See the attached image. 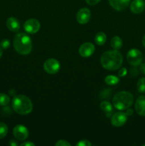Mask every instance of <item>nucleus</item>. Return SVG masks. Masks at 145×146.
Here are the masks:
<instances>
[{"label": "nucleus", "mask_w": 145, "mask_h": 146, "mask_svg": "<svg viewBox=\"0 0 145 146\" xmlns=\"http://www.w3.org/2000/svg\"><path fill=\"white\" fill-rule=\"evenodd\" d=\"M9 94L10 96H16V91H14V89H11V90H10L9 92Z\"/></svg>", "instance_id": "obj_32"}, {"label": "nucleus", "mask_w": 145, "mask_h": 146, "mask_svg": "<svg viewBox=\"0 0 145 146\" xmlns=\"http://www.w3.org/2000/svg\"><path fill=\"white\" fill-rule=\"evenodd\" d=\"M134 108L136 113L145 116V96H141L136 99Z\"/></svg>", "instance_id": "obj_14"}, {"label": "nucleus", "mask_w": 145, "mask_h": 146, "mask_svg": "<svg viewBox=\"0 0 145 146\" xmlns=\"http://www.w3.org/2000/svg\"><path fill=\"white\" fill-rule=\"evenodd\" d=\"M130 0H109V4L112 8L117 11L126 9L129 5Z\"/></svg>", "instance_id": "obj_12"}, {"label": "nucleus", "mask_w": 145, "mask_h": 146, "mask_svg": "<svg viewBox=\"0 0 145 146\" xmlns=\"http://www.w3.org/2000/svg\"><path fill=\"white\" fill-rule=\"evenodd\" d=\"M100 108L102 110V111L105 113V115H106V116L107 117V118L111 117L112 111H113V107H112V105L109 102V101H103L102 102H101Z\"/></svg>", "instance_id": "obj_16"}, {"label": "nucleus", "mask_w": 145, "mask_h": 146, "mask_svg": "<svg viewBox=\"0 0 145 146\" xmlns=\"http://www.w3.org/2000/svg\"><path fill=\"white\" fill-rule=\"evenodd\" d=\"M106 40L107 36L104 32H98L95 36V41L98 46L104 45Z\"/></svg>", "instance_id": "obj_18"}, {"label": "nucleus", "mask_w": 145, "mask_h": 146, "mask_svg": "<svg viewBox=\"0 0 145 146\" xmlns=\"http://www.w3.org/2000/svg\"><path fill=\"white\" fill-rule=\"evenodd\" d=\"M9 46H10V41L9 39H7V38L3 39L2 41H1V43H0V47H1L2 49L6 50L7 49Z\"/></svg>", "instance_id": "obj_23"}, {"label": "nucleus", "mask_w": 145, "mask_h": 146, "mask_svg": "<svg viewBox=\"0 0 145 146\" xmlns=\"http://www.w3.org/2000/svg\"><path fill=\"white\" fill-rule=\"evenodd\" d=\"M143 146H145V144H144V145H143Z\"/></svg>", "instance_id": "obj_35"}, {"label": "nucleus", "mask_w": 145, "mask_h": 146, "mask_svg": "<svg viewBox=\"0 0 145 146\" xmlns=\"http://www.w3.org/2000/svg\"><path fill=\"white\" fill-rule=\"evenodd\" d=\"M2 54H3V51H2V48L0 47V58L1 57V56H2Z\"/></svg>", "instance_id": "obj_34"}, {"label": "nucleus", "mask_w": 145, "mask_h": 146, "mask_svg": "<svg viewBox=\"0 0 145 146\" xmlns=\"http://www.w3.org/2000/svg\"><path fill=\"white\" fill-rule=\"evenodd\" d=\"M95 47L93 44L90 42H85L82 44L79 48L80 55L84 58H88L94 54Z\"/></svg>", "instance_id": "obj_10"}, {"label": "nucleus", "mask_w": 145, "mask_h": 146, "mask_svg": "<svg viewBox=\"0 0 145 146\" xmlns=\"http://www.w3.org/2000/svg\"><path fill=\"white\" fill-rule=\"evenodd\" d=\"M13 135L18 141H25L29 135L28 128L23 125H17L13 129Z\"/></svg>", "instance_id": "obj_8"}, {"label": "nucleus", "mask_w": 145, "mask_h": 146, "mask_svg": "<svg viewBox=\"0 0 145 146\" xmlns=\"http://www.w3.org/2000/svg\"><path fill=\"white\" fill-rule=\"evenodd\" d=\"M21 146H35V144L32 142H24L21 144Z\"/></svg>", "instance_id": "obj_30"}, {"label": "nucleus", "mask_w": 145, "mask_h": 146, "mask_svg": "<svg viewBox=\"0 0 145 146\" xmlns=\"http://www.w3.org/2000/svg\"><path fill=\"white\" fill-rule=\"evenodd\" d=\"M127 74V70L126 68H122L119 71H118V76L119 77H124Z\"/></svg>", "instance_id": "obj_26"}, {"label": "nucleus", "mask_w": 145, "mask_h": 146, "mask_svg": "<svg viewBox=\"0 0 145 146\" xmlns=\"http://www.w3.org/2000/svg\"><path fill=\"white\" fill-rule=\"evenodd\" d=\"M100 1L101 0H85L87 4H89V5L90 6L96 5V4H98Z\"/></svg>", "instance_id": "obj_27"}, {"label": "nucleus", "mask_w": 145, "mask_h": 146, "mask_svg": "<svg viewBox=\"0 0 145 146\" xmlns=\"http://www.w3.org/2000/svg\"><path fill=\"white\" fill-rule=\"evenodd\" d=\"M55 146H71V144L65 140H59L55 143Z\"/></svg>", "instance_id": "obj_24"}, {"label": "nucleus", "mask_w": 145, "mask_h": 146, "mask_svg": "<svg viewBox=\"0 0 145 146\" xmlns=\"http://www.w3.org/2000/svg\"><path fill=\"white\" fill-rule=\"evenodd\" d=\"M142 44H143L144 47L145 48V35L144 36L143 38H142Z\"/></svg>", "instance_id": "obj_33"}, {"label": "nucleus", "mask_w": 145, "mask_h": 146, "mask_svg": "<svg viewBox=\"0 0 145 146\" xmlns=\"http://www.w3.org/2000/svg\"><path fill=\"white\" fill-rule=\"evenodd\" d=\"M105 81L107 85L113 86L116 85L119 82V78L117 76L114 75H109L105 77Z\"/></svg>", "instance_id": "obj_19"}, {"label": "nucleus", "mask_w": 145, "mask_h": 146, "mask_svg": "<svg viewBox=\"0 0 145 146\" xmlns=\"http://www.w3.org/2000/svg\"><path fill=\"white\" fill-rule=\"evenodd\" d=\"M11 106L14 111L20 115L29 114L33 110V104L30 98L21 94L14 96Z\"/></svg>", "instance_id": "obj_3"}, {"label": "nucleus", "mask_w": 145, "mask_h": 146, "mask_svg": "<svg viewBox=\"0 0 145 146\" xmlns=\"http://www.w3.org/2000/svg\"><path fill=\"white\" fill-rule=\"evenodd\" d=\"M8 133V127L4 123H0V140L3 139Z\"/></svg>", "instance_id": "obj_22"}, {"label": "nucleus", "mask_w": 145, "mask_h": 146, "mask_svg": "<svg viewBox=\"0 0 145 146\" xmlns=\"http://www.w3.org/2000/svg\"><path fill=\"white\" fill-rule=\"evenodd\" d=\"M134 103V96L129 91H120L114 96L112 104L117 109L124 111L130 108Z\"/></svg>", "instance_id": "obj_4"}, {"label": "nucleus", "mask_w": 145, "mask_h": 146, "mask_svg": "<svg viewBox=\"0 0 145 146\" xmlns=\"http://www.w3.org/2000/svg\"><path fill=\"white\" fill-rule=\"evenodd\" d=\"M110 46L113 49L119 50L122 46V40L118 36H115L111 39Z\"/></svg>", "instance_id": "obj_17"}, {"label": "nucleus", "mask_w": 145, "mask_h": 146, "mask_svg": "<svg viewBox=\"0 0 145 146\" xmlns=\"http://www.w3.org/2000/svg\"><path fill=\"white\" fill-rule=\"evenodd\" d=\"M123 63V56L118 50L105 51L100 57V64L104 68L109 71H116Z\"/></svg>", "instance_id": "obj_1"}, {"label": "nucleus", "mask_w": 145, "mask_h": 146, "mask_svg": "<svg viewBox=\"0 0 145 146\" xmlns=\"http://www.w3.org/2000/svg\"><path fill=\"white\" fill-rule=\"evenodd\" d=\"M7 27L11 31L16 32L20 29V23L17 19L14 17H9L7 20Z\"/></svg>", "instance_id": "obj_15"}, {"label": "nucleus", "mask_w": 145, "mask_h": 146, "mask_svg": "<svg viewBox=\"0 0 145 146\" xmlns=\"http://www.w3.org/2000/svg\"><path fill=\"white\" fill-rule=\"evenodd\" d=\"M127 59L130 65L133 66H138L143 61V55L137 48H132L127 54Z\"/></svg>", "instance_id": "obj_5"}, {"label": "nucleus", "mask_w": 145, "mask_h": 146, "mask_svg": "<svg viewBox=\"0 0 145 146\" xmlns=\"http://www.w3.org/2000/svg\"><path fill=\"white\" fill-rule=\"evenodd\" d=\"M91 17V12L88 8H82L78 11L76 15V20L79 24H85L90 21Z\"/></svg>", "instance_id": "obj_11"}, {"label": "nucleus", "mask_w": 145, "mask_h": 146, "mask_svg": "<svg viewBox=\"0 0 145 146\" xmlns=\"http://www.w3.org/2000/svg\"><path fill=\"white\" fill-rule=\"evenodd\" d=\"M140 67H139V70H140V72L142 73V74H144L145 75V63L144 64H141Z\"/></svg>", "instance_id": "obj_28"}, {"label": "nucleus", "mask_w": 145, "mask_h": 146, "mask_svg": "<svg viewBox=\"0 0 145 146\" xmlns=\"http://www.w3.org/2000/svg\"><path fill=\"white\" fill-rule=\"evenodd\" d=\"M61 64L55 58H48L44 62V69L47 74H55L59 71Z\"/></svg>", "instance_id": "obj_6"}, {"label": "nucleus", "mask_w": 145, "mask_h": 146, "mask_svg": "<svg viewBox=\"0 0 145 146\" xmlns=\"http://www.w3.org/2000/svg\"><path fill=\"white\" fill-rule=\"evenodd\" d=\"M127 115L124 112H117L111 117V124L115 127H121L126 123Z\"/></svg>", "instance_id": "obj_9"}, {"label": "nucleus", "mask_w": 145, "mask_h": 146, "mask_svg": "<svg viewBox=\"0 0 145 146\" xmlns=\"http://www.w3.org/2000/svg\"><path fill=\"white\" fill-rule=\"evenodd\" d=\"M137 91L141 94L145 93V78H141L138 80L137 84H136Z\"/></svg>", "instance_id": "obj_20"}, {"label": "nucleus", "mask_w": 145, "mask_h": 146, "mask_svg": "<svg viewBox=\"0 0 145 146\" xmlns=\"http://www.w3.org/2000/svg\"><path fill=\"white\" fill-rule=\"evenodd\" d=\"M14 48L20 55H28L32 50V41L29 36L24 33H19L14 39Z\"/></svg>", "instance_id": "obj_2"}, {"label": "nucleus", "mask_w": 145, "mask_h": 146, "mask_svg": "<svg viewBox=\"0 0 145 146\" xmlns=\"http://www.w3.org/2000/svg\"><path fill=\"white\" fill-rule=\"evenodd\" d=\"M144 9L145 3L143 0H133L130 4V10L134 14H141Z\"/></svg>", "instance_id": "obj_13"}, {"label": "nucleus", "mask_w": 145, "mask_h": 146, "mask_svg": "<svg viewBox=\"0 0 145 146\" xmlns=\"http://www.w3.org/2000/svg\"><path fill=\"white\" fill-rule=\"evenodd\" d=\"M92 144L88 140H81L76 143V146H91Z\"/></svg>", "instance_id": "obj_25"}, {"label": "nucleus", "mask_w": 145, "mask_h": 146, "mask_svg": "<svg viewBox=\"0 0 145 146\" xmlns=\"http://www.w3.org/2000/svg\"><path fill=\"white\" fill-rule=\"evenodd\" d=\"M41 28V24L38 20L36 19H29L25 21L24 24V29L28 34H36L39 31Z\"/></svg>", "instance_id": "obj_7"}, {"label": "nucleus", "mask_w": 145, "mask_h": 146, "mask_svg": "<svg viewBox=\"0 0 145 146\" xmlns=\"http://www.w3.org/2000/svg\"><path fill=\"white\" fill-rule=\"evenodd\" d=\"M9 145L11 146H17L18 145V143L14 140H11V141L9 142Z\"/></svg>", "instance_id": "obj_31"}, {"label": "nucleus", "mask_w": 145, "mask_h": 146, "mask_svg": "<svg viewBox=\"0 0 145 146\" xmlns=\"http://www.w3.org/2000/svg\"><path fill=\"white\" fill-rule=\"evenodd\" d=\"M133 110L131 109V108H127L126 111V112H125V113H126V115H127V116H131V115H133Z\"/></svg>", "instance_id": "obj_29"}, {"label": "nucleus", "mask_w": 145, "mask_h": 146, "mask_svg": "<svg viewBox=\"0 0 145 146\" xmlns=\"http://www.w3.org/2000/svg\"><path fill=\"white\" fill-rule=\"evenodd\" d=\"M10 102V98L8 95L5 94L0 93V106H6Z\"/></svg>", "instance_id": "obj_21"}]
</instances>
